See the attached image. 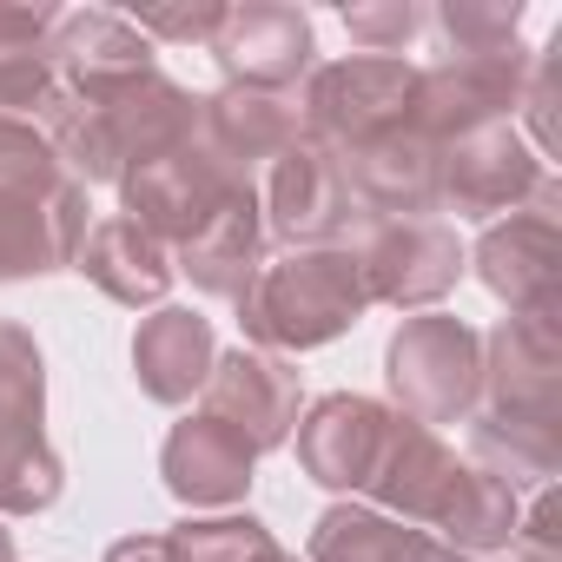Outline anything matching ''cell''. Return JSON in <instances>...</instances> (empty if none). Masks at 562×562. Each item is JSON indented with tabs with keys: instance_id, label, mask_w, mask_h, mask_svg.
Returning <instances> with one entry per match:
<instances>
[{
	"instance_id": "6da1fadb",
	"label": "cell",
	"mask_w": 562,
	"mask_h": 562,
	"mask_svg": "<svg viewBox=\"0 0 562 562\" xmlns=\"http://www.w3.org/2000/svg\"><path fill=\"white\" fill-rule=\"evenodd\" d=\"M364 305H371V292H364V271H358L351 245H305L292 258H265L251 292L238 299L245 331L271 351L331 345L338 331L358 325Z\"/></svg>"
},
{
	"instance_id": "7a4b0ae2",
	"label": "cell",
	"mask_w": 562,
	"mask_h": 562,
	"mask_svg": "<svg viewBox=\"0 0 562 562\" xmlns=\"http://www.w3.org/2000/svg\"><path fill=\"white\" fill-rule=\"evenodd\" d=\"M411 100H417V74L397 54H358L338 67H318L299 106V126L312 133V146L325 153H358L384 133L411 126Z\"/></svg>"
},
{
	"instance_id": "3957f363",
	"label": "cell",
	"mask_w": 562,
	"mask_h": 562,
	"mask_svg": "<svg viewBox=\"0 0 562 562\" xmlns=\"http://www.w3.org/2000/svg\"><path fill=\"white\" fill-rule=\"evenodd\" d=\"M384 371H391V391H397L404 417L437 430V424H457L476 404V391H483V338L470 325L443 318V312H424L391 338Z\"/></svg>"
},
{
	"instance_id": "277c9868",
	"label": "cell",
	"mask_w": 562,
	"mask_h": 562,
	"mask_svg": "<svg viewBox=\"0 0 562 562\" xmlns=\"http://www.w3.org/2000/svg\"><path fill=\"white\" fill-rule=\"evenodd\" d=\"M60 496V463L41 437V351L21 325H0V509L27 516Z\"/></svg>"
},
{
	"instance_id": "5b68a950",
	"label": "cell",
	"mask_w": 562,
	"mask_h": 562,
	"mask_svg": "<svg viewBox=\"0 0 562 562\" xmlns=\"http://www.w3.org/2000/svg\"><path fill=\"white\" fill-rule=\"evenodd\" d=\"M358 271H364V292L384 299V305H437L450 285H457V271H463V251H457V232L430 212L417 218H371L351 245Z\"/></svg>"
},
{
	"instance_id": "8992f818",
	"label": "cell",
	"mask_w": 562,
	"mask_h": 562,
	"mask_svg": "<svg viewBox=\"0 0 562 562\" xmlns=\"http://www.w3.org/2000/svg\"><path fill=\"white\" fill-rule=\"evenodd\" d=\"M516 100H522V60H516V47H496V54H443L430 74H417L411 133H424L430 146H450L463 133L503 126V113Z\"/></svg>"
},
{
	"instance_id": "52a82bcc",
	"label": "cell",
	"mask_w": 562,
	"mask_h": 562,
	"mask_svg": "<svg viewBox=\"0 0 562 562\" xmlns=\"http://www.w3.org/2000/svg\"><path fill=\"white\" fill-rule=\"evenodd\" d=\"M265 212H271V232L285 245H338L351 232H364V205L351 199V179L338 166V153L299 139L278 153V166L265 172Z\"/></svg>"
},
{
	"instance_id": "ba28073f",
	"label": "cell",
	"mask_w": 562,
	"mask_h": 562,
	"mask_svg": "<svg viewBox=\"0 0 562 562\" xmlns=\"http://www.w3.org/2000/svg\"><path fill=\"white\" fill-rule=\"evenodd\" d=\"M120 186H126V218L139 232H153L159 245L166 238L172 245H192L232 199H245V192H232V179L218 172V159L199 146V133L179 153H166L153 166H133Z\"/></svg>"
},
{
	"instance_id": "9c48e42d",
	"label": "cell",
	"mask_w": 562,
	"mask_h": 562,
	"mask_svg": "<svg viewBox=\"0 0 562 562\" xmlns=\"http://www.w3.org/2000/svg\"><path fill=\"white\" fill-rule=\"evenodd\" d=\"M542 186H549V172H542V159L516 139L509 120L437 146V199L457 205L463 218L516 212V205H529Z\"/></svg>"
},
{
	"instance_id": "30bf717a",
	"label": "cell",
	"mask_w": 562,
	"mask_h": 562,
	"mask_svg": "<svg viewBox=\"0 0 562 562\" xmlns=\"http://www.w3.org/2000/svg\"><path fill=\"white\" fill-rule=\"evenodd\" d=\"M199 146L218 159V172L232 179V192H258V172L278 166V153L299 146V106L285 93H251V87H225L218 100L199 106Z\"/></svg>"
},
{
	"instance_id": "8fae6325",
	"label": "cell",
	"mask_w": 562,
	"mask_h": 562,
	"mask_svg": "<svg viewBox=\"0 0 562 562\" xmlns=\"http://www.w3.org/2000/svg\"><path fill=\"white\" fill-rule=\"evenodd\" d=\"M205 417L238 430L251 443V457L292 443V430H299V371L285 358H265V351H232L205 378Z\"/></svg>"
},
{
	"instance_id": "7c38bea8",
	"label": "cell",
	"mask_w": 562,
	"mask_h": 562,
	"mask_svg": "<svg viewBox=\"0 0 562 562\" xmlns=\"http://www.w3.org/2000/svg\"><path fill=\"white\" fill-rule=\"evenodd\" d=\"M87 238V186L54 179L34 192H0V285L74 265Z\"/></svg>"
},
{
	"instance_id": "4fadbf2b",
	"label": "cell",
	"mask_w": 562,
	"mask_h": 562,
	"mask_svg": "<svg viewBox=\"0 0 562 562\" xmlns=\"http://www.w3.org/2000/svg\"><path fill=\"white\" fill-rule=\"evenodd\" d=\"M212 54L232 74V87L285 93L312 67V21L299 8H225L218 34H212Z\"/></svg>"
},
{
	"instance_id": "5bb4252c",
	"label": "cell",
	"mask_w": 562,
	"mask_h": 562,
	"mask_svg": "<svg viewBox=\"0 0 562 562\" xmlns=\"http://www.w3.org/2000/svg\"><path fill=\"white\" fill-rule=\"evenodd\" d=\"M555 192L542 186L529 205L509 212V225H496L483 245H476V265H483V285L496 299H509L516 312H555Z\"/></svg>"
},
{
	"instance_id": "9a60e30c",
	"label": "cell",
	"mask_w": 562,
	"mask_h": 562,
	"mask_svg": "<svg viewBox=\"0 0 562 562\" xmlns=\"http://www.w3.org/2000/svg\"><path fill=\"white\" fill-rule=\"evenodd\" d=\"M54 67H60L74 100H100V93H120V87L153 74V41L113 8L60 14L54 21Z\"/></svg>"
},
{
	"instance_id": "2e32d148",
	"label": "cell",
	"mask_w": 562,
	"mask_h": 562,
	"mask_svg": "<svg viewBox=\"0 0 562 562\" xmlns=\"http://www.w3.org/2000/svg\"><path fill=\"white\" fill-rule=\"evenodd\" d=\"M555 371H562V345H555V312H516L496 338H490V417H529V424H555Z\"/></svg>"
},
{
	"instance_id": "e0dca14e",
	"label": "cell",
	"mask_w": 562,
	"mask_h": 562,
	"mask_svg": "<svg viewBox=\"0 0 562 562\" xmlns=\"http://www.w3.org/2000/svg\"><path fill=\"white\" fill-rule=\"evenodd\" d=\"M384 430H391V411H378L371 397H345L338 391L299 424V463L325 490H364L371 470H378Z\"/></svg>"
},
{
	"instance_id": "ac0fdd59",
	"label": "cell",
	"mask_w": 562,
	"mask_h": 562,
	"mask_svg": "<svg viewBox=\"0 0 562 562\" xmlns=\"http://www.w3.org/2000/svg\"><path fill=\"white\" fill-rule=\"evenodd\" d=\"M338 166H345L351 199L364 205V218H417V212L437 205V146L411 126L345 153Z\"/></svg>"
},
{
	"instance_id": "d6986e66",
	"label": "cell",
	"mask_w": 562,
	"mask_h": 562,
	"mask_svg": "<svg viewBox=\"0 0 562 562\" xmlns=\"http://www.w3.org/2000/svg\"><path fill=\"white\" fill-rule=\"evenodd\" d=\"M251 443L238 430H225L218 417H186L166 437V490L192 509H225L245 496L251 483Z\"/></svg>"
},
{
	"instance_id": "ffe728a7",
	"label": "cell",
	"mask_w": 562,
	"mask_h": 562,
	"mask_svg": "<svg viewBox=\"0 0 562 562\" xmlns=\"http://www.w3.org/2000/svg\"><path fill=\"white\" fill-rule=\"evenodd\" d=\"M450 476H457V457L443 450V437L424 430V424H411V417H391L384 450H378V470H371L364 490H371L384 509H397L404 522H424V529H430V516H437Z\"/></svg>"
},
{
	"instance_id": "44dd1931",
	"label": "cell",
	"mask_w": 562,
	"mask_h": 562,
	"mask_svg": "<svg viewBox=\"0 0 562 562\" xmlns=\"http://www.w3.org/2000/svg\"><path fill=\"white\" fill-rule=\"evenodd\" d=\"M74 265L93 278L106 299H120V305H153V299H166V285H172L166 245H159L153 232H139L126 212H120V218L87 225V238H80Z\"/></svg>"
},
{
	"instance_id": "7402d4cb",
	"label": "cell",
	"mask_w": 562,
	"mask_h": 562,
	"mask_svg": "<svg viewBox=\"0 0 562 562\" xmlns=\"http://www.w3.org/2000/svg\"><path fill=\"white\" fill-rule=\"evenodd\" d=\"M218 351H212V325L199 312H153L133 338V371L139 391L159 404H186L192 391H205Z\"/></svg>"
},
{
	"instance_id": "603a6c76",
	"label": "cell",
	"mask_w": 562,
	"mask_h": 562,
	"mask_svg": "<svg viewBox=\"0 0 562 562\" xmlns=\"http://www.w3.org/2000/svg\"><path fill=\"white\" fill-rule=\"evenodd\" d=\"M516 522H522V509H516V490L503 483V476H490V470H463L457 463V476H450V490H443V503H437V516H430V529L443 536V549H503V542H516Z\"/></svg>"
},
{
	"instance_id": "cb8c5ba5",
	"label": "cell",
	"mask_w": 562,
	"mask_h": 562,
	"mask_svg": "<svg viewBox=\"0 0 562 562\" xmlns=\"http://www.w3.org/2000/svg\"><path fill=\"white\" fill-rule=\"evenodd\" d=\"M186 251V271H192V285L199 292H212V299H245L251 292V278H258V265H265V251H258V199H232L192 245H179Z\"/></svg>"
},
{
	"instance_id": "d4e9b609",
	"label": "cell",
	"mask_w": 562,
	"mask_h": 562,
	"mask_svg": "<svg viewBox=\"0 0 562 562\" xmlns=\"http://www.w3.org/2000/svg\"><path fill=\"white\" fill-rule=\"evenodd\" d=\"M54 8H0V113L47 106L54 93Z\"/></svg>"
},
{
	"instance_id": "484cf974",
	"label": "cell",
	"mask_w": 562,
	"mask_h": 562,
	"mask_svg": "<svg viewBox=\"0 0 562 562\" xmlns=\"http://www.w3.org/2000/svg\"><path fill=\"white\" fill-rule=\"evenodd\" d=\"M424 529H404L371 509H325L312 529V562H411Z\"/></svg>"
},
{
	"instance_id": "4316f807",
	"label": "cell",
	"mask_w": 562,
	"mask_h": 562,
	"mask_svg": "<svg viewBox=\"0 0 562 562\" xmlns=\"http://www.w3.org/2000/svg\"><path fill=\"white\" fill-rule=\"evenodd\" d=\"M278 542L265 536V522L251 516H218V522H186L172 536V555L179 562H265Z\"/></svg>"
},
{
	"instance_id": "83f0119b",
	"label": "cell",
	"mask_w": 562,
	"mask_h": 562,
	"mask_svg": "<svg viewBox=\"0 0 562 562\" xmlns=\"http://www.w3.org/2000/svg\"><path fill=\"white\" fill-rule=\"evenodd\" d=\"M345 27L351 41H364V54H397L417 34V8H404V0H391V8H345Z\"/></svg>"
},
{
	"instance_id": "f1b7e54d",
	"label": "cell",
	"mask_w": 562,
	"mask_h": 562,
	"mask_svg": "<svg viewBox=\"0 0 562 562\" xmlns=\"http://www.w3.org/2000/svg\"><path fill=\"white\" fill-rule=\"evenodd\" d=\"M225 8H126V21L146 41H212Z\"/></svg>"
},
{
	"instance_id": "f546056e",
	"label": "cell",
	"mask_w": 562,
	"mask_h": 562,
	"mask_svg": "<svg viewBox=\"0 0 562 562\" xmlns=\"http://www.w3.org/2000/svg\"><path fill=\"white\" fill-rule=\"evenodd\" d=\"M106 562H179V555H172V536H126L106 549Z\"/></svg>"
},
{
	"instance_id": "4dcf8cb0",
	"label": "cell",
	"mask_w": 562,
	"mask_h": 562,
	"mask_svg": "<svg viewBox=\"0 0 562 562\" xmlns=\"http://www.w3.org/2000/svg\"><path fill=\"white\" fill-rule=\"evenodd\" d=\"M0 562H14V542H8V529H0Z\"/></svg>"
},
{
	"instance_id": "1f68e13d",
	"label": "cell",
	"mask_w": 562,
	"mask_h": 562,
	"mask_svg": "<svg viewBox=\"0 0 562 562\" xmlns=\"http://www.w3.org/2000/svg\"><path fill=\"white\" fill-rule=\"evenodd\" d=\"M265 562H299V555H285V549H271V555H265Z\"/></svg>"
}]
</instances>
